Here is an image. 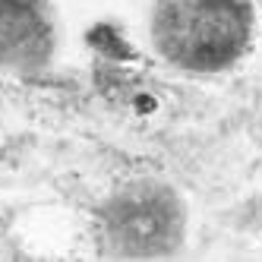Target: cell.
Returning a JSON list of instances; mask_svg holds the SVG:
<instances>
[{"label":"cell","instance_id":"obj_1","mask_svg":"<svg viewBox=\"0 0 262 262\" xmlns=\"http://www.w3.org/2000/svg\"><path fill=\"white\" fill-rule=\"evenodd\" d=\"M250 0H155L152 38L180 70L221 73L234 67L253 41Z\"/></svg>","mask_w":262,"mask_h":262}]
</instances>
